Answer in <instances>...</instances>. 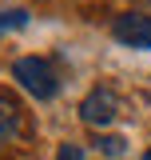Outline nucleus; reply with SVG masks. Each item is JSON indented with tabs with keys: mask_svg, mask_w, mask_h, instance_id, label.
Segmentation results:
<instances>
[{
	"mask_svg": "<svg viewBox=\"0 0 151 160\" xmlns=\"http://www.w3.org/2000/svg\"><path fill=\"white\" fill-rule=\"evenodd\" d=\"M143 160H151V148H147V156H143Z\"/></svg>",
	"mask_w": 151,
	"mask_h": 160,
	"instance_id": "nucleus-8",
	"label": "nucleus"
},
{
	"mask_svg": "<svg viewBox=\"0 0 151 160\" xmlns=\"http://www.w3.org/2000/svg\"><path fill=\"white\" fill-rule=\"evenodd\" d=\"M95 144H99L103 156H123V152H127V140H123V136H99Z\"/></svg>",
	"mask_w": 151,
	"mask_h": 160,
	"instance_id": "nucleus-6",
	"label": "nucleus"
},
{
	"mask_svg": "<svg viewBox=\"0 0 151 160\" xmlns=\"http://www.w3.org/2000/svg\"><path fill=\"white\" fill-rule=\"evenodd\" d=\"M80 116H84V124H92V128H108V124L119 116V96L108 92V88H95V92L84 96Z\"/></svg>",
	"mask_w": 151,
	"mask_h": 160,
	"instance_id": "nucleus-3",
	"label": "nucleus"
},
{
	"mask_svg": "<svg viewBox=\"0 0 151 160\" xmlns=\"http://www.w3.org/2000/svg\"><path fill=\"white\" fill-rule=\"evenodd\" d=\"M28 24V8H4L0 12V32H16Z\"/></svg>",
	"mask_w": 151,
	"mask_h": 160,
	"instance_id": "nucleus-5",
	"label": "nucleus"
},
{
	"mask_svg": "<svg viewBox=\"0 0 151 160\" xmlns=\"http://www.w3.org/2000/svg\"><path fill=\"white\" fill-rule=\"evenodd\" d=\"M56 160H84V148H80V144H60Z\"/></svg>",
	"mask_w": 151,
	"mask_h": 160,
	"instance_id": "nucleus-7",
	"label": "nucleus"
},
{
	"mask_svg": "<svg viewBox=\"0 0 151 160\" xmlns=\"http://www.w3.org/2000/svg\"><path fill=\"white\" fill-rule=\"evenodd\" d=\"M12 80H16L28 96H36V100H52L60 92V80H56V72H52V64L40 60V56H20L16 64H12Z\"/></svg>",
	"mask_w": 151,
	"mask_h": 160,
	"instance_id": "nucleus-1",
	"label": "nucleus"
},
{
	"mask_svg": "<svg viewBox=\"0 0 151 160\" xmlns=\"http://www.w3.org/2000/svg\"><path fill=\"white\" fill-rule=\"evenodd\" d=\"M16 132H20V108H16V100L0 96V144H8Z\"/></svg>",
	"mask_w": 151,
	"mask_h": 160,
	"instance_id": "nucleus-4",
	"label": "nucleus"
},
{
	"mask_svg": "<svg viewBox=\"0 0 151 160\" xmlns=\"http://www.w3.org/2000/svg\"><path fill=\"white\" fill-rule=\"evenodd\" d=\"M112 36L119 40L123 48L151 52V12H123V16H115Z\"/></svg>",
	"mask_w": 151,
	"mask_h": 160,
	"instance_id": "nucleus-2",
	"label": "nucleus"
},
{
	"mask_svg": "<svg viewBox=\"0 0 151 160\" xmlns=\"http://www.w3.org/2000/svg\"><path fill=\"white\" fill-rule=\"evenodd\" d=\"M143 4H151V0H143Z\"/></svg>",
	"mask_w": 151,
	"mask_h": 160,
	"instance_id": "nucleus-9",
	"label": "nucleus"
}]
</instances>
